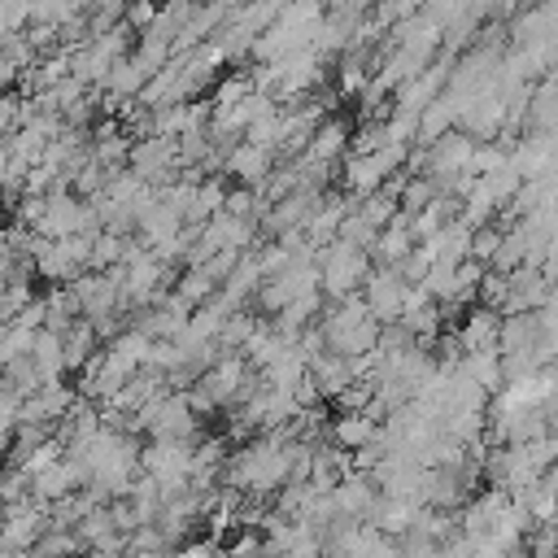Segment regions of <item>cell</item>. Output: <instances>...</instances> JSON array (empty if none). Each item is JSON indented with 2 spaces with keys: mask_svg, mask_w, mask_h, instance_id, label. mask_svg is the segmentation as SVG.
<instances>
[{
  "mask_svg": "<svg viewBox=\"0 0 558 558\" xmlns=\"http://www.w3.org/2000/svg\"><path fill=\"white\" fill-rule=\"evenodd\" d=\"M131 235H113V231H96L92 235V253H87V270H109L122 262Z\"/></svg>",
  "mask_w": 558,
  "mask_h": 558,
  "instance_id": "cell-22",
  "label": "cell"
},
{
  "mask_svg": "<svg viewBox=\"0 0 558 558\" xmlns=\"http://www.w3.org/2000/svg\"><path fill=\"white\" fill-rule=\"evenodd\" d=\"M126 170H135L148 187H161L170 179H179V148L174 135H131V153H126Z\"/></svg>",
  "mask_w": 558,
  "mask_h": 558,
  "instance_id": "cell-3",
  "label": "cell"
},
{
  "mask_svg": "<svg viewBox=\"0 0 558 558\" xmlns=\"http://www.w3.org/2000/svg\"><path fill=\"white\" fill-rule=\"evenodd\" d=\"M78 554H83V545L70 527H44L39 541L31 545V558H78Z\"/></svg>",
  "mask_w": 558,
  "mask_h": 558,
  "instance_id": "cell-21",
  "label": "cell"
},
{
  "mask_svg": "<svg viewBox=\"0 0 558 558\" xmlns=\"http://www.w3.org/2000/svg\"><path fill=\"white\" fill-rule=\"evenodd\" d=\"M74 488H78V475H74V466H70L65 453L57 462H48L44 471L31 475V501H39V506H48V501H57V497H65Z\"/></svg>",
  "mask_w": 558,
  "mask_h": 558,
  "instance_id": "cell-11",
  "label": "cell"
},
{
  "mask_svg": "<svg viewBox=\"0 0 558 558\" xmlns=\"http://www.w3.org/2000/svg\"><path fill=\"white\" fill-rule=\"evenodd\" d=\"M305 375L314 379L318 397H323V401H331V397L353 379V362H349V357H340V353H318V357L310 362V371H305Z\"/></svg>",
  "mask_w": 558,
  "mask_h": 558,
  "instance_id": "cell-16",
  "label": "cell"
},
{
  "mask_svg": "<svg viewBox=\"0 0 558 558\" xmlns=\"http://www.w3.org/2000/svg\"><path fill=\"white\" fill-rule=\"evenodd\" d=\"M192 449H196V440H148V445H140V471L157 480L161 501L187 488Z\"/></svg>",
  "mask_w": 558,
  "mask_h": 558,
  "instance_id": "cell-2",
  "label": "cell"
},
{
  "mask_svg": "<svg viewBox=\"0 0 558 558\" xmlns=\"http://www.w3.org/2000/svg\"><path fill=\"white\" fill-rule=\"evenodd\" d=\"M153 13H157V0H126V9H122V22H126L131 31H135V26L144 31V26L153 22Z\"/></svg>",
  "mask_w": 558,
  "mask_h": 558,
  "instance_id": "cell-30",
  "label": "cell"
},
{
  "mask_svg": "<svg viewBox=\"0 0 558 558\" xmlns=\"http://www.w3.org/2000/svg\"><path fill=\"white\" fill-rule=\"evenodd\" d=\"M240 140H248V144H257V148L275 153V148H279V100H275V109L257 113V118H253V122L240 131Z\"/></svg>",
  "mask_w": 558,
  "mask_h": 558,
  "instance_id": "cell-24",
  "label": "cell"
},
{
  "mask_svg": "<svg viewBox=\"0 0 558 558\" xmlns=\"http://www.w3.org/2000/svg\"><path fill=\"white\" fill-rule=\"evenodd\" d=\"M349 131H353V126H349L344 118H323V122L310 131V140H305V148H301V157L336 166V161L349 153Z\"/></svg>",
  "mask_w": 558,
  "mask_h": 558,
  "instance_id": "cell-9",
  "label": "cell"
},
{
  "mask_svg": "<svg viewBox=\"0 0 558 558\" xmlns=\"http://www.w3.org/2000/svg\"><path fill=\"white\" fill-rule=\"evenodd\" d=\"M375 436H379V423L366 418L362 410H340V414L327 423V440L340 445V449H357V445H366V440H375Z\"/></svg>",
  "mask_w": 558,
  "mask_h": 558,
  "instance_id": "cell-14",
  "label": "cell"
},
{
  "mask_svg": "<svg viewBox=\"0 0 558 558\" xmlns=\"http://www.w3.org/2000/svg\"><path fill=\"white\" fill-rule=\"evenodd\" d=\"M0 148H4V140H0Z\"/></svg>",
  "mask_w": 558,
  "mask_h": 558,
  "instance_id": "cell-39",
  "label": "cell"
},
{
  "mask_svg": "<svg viewBox=\"0 0 558 558\" xmlns=\"http://www.w3.org/2000/svg\"><path fill=\"white\" fill-rule=\"evenodd\" d=\"M227 174H201V183H196V196H192V205H187V218L183 222H192V227H201L209 214H218L222 209V196H227Z\"/></svg>",
  "mask_w": 558,
  "mask_h": 558,
  "instance_id": "cell-18",
  "label": "cell"
},
{
  "mask_svg": "<svg viewBox=\"0 0 558 558\" xmlns=\"http://www.w3.org/2000/svg\"><path fill=\"white\" fill-rule=\"evenodd\" d=\"M44 527H48V514L39 501L22 497L13 506H0V545L4 549H31Z\"/></svg>",
  "mask_w": 558,
  "mask_h": 558,
  "instance_id": "cell-6",
  "label": "cell"
},
{
  "mask_svg": "<svg viewBox=\"0 0 558 558\" xmlns=\"http://www.w3.org/2000/svg\"><path fill=\"white\" fill-rule=\"evenodd\" d=\"M235 262H240V248H218V253L205 262V270H209V279H214V283H222V279L231 275V266H235Z\"/></svg>",
  "mask_w": 558,
  "mask_h": 558,
  "instance_id": "cell-31",
  "label": "cell"
},
{
  "mask_svg": "<svg viewBox=\"0 0 558 558\" xmlns=\"http://www.w3.org/2000/svg\"><path fill=\"white\" fill-rule=\"evenodd\" d=\"M471 135H462L458 126L453 131H445L440 140H432V144H423L418 148V174H427L436 187L445 183V179H453L458 170H466V157H471Z\"/></svg>",
  "mask_w": 558,
  "mask_h": 558,
  "instance_id": "cell-4",
  "label": "cell"
},
{
  "mask_svg": "<svg viewBox=\"0 0 558 558\" xmlns=\"http://www.w3.org/2000/svg\"><path fill=\"white\" fill-rule=\"evenodd\" d=\"M497 310H488V305H475L458 327H453V340H458V349H497Z\"/></svg>",
  "mask_w": 558,
  "mask_h": 558,
  "instance_id": "cell-13",
  "label": "cell"
},
{
  "mask_svg": "<svg viewBox=\"0 0 558 558\" xmlns=\"http://www.w3.org/2000/svg\"><path fill=\"white\" fill-rule=\"evenodd\" d=\"M357 292H362L366 314H371L375 323H397V314H401V296H405V279H401L392 266H371Z\"/></svg>",
  "mask_w": 558,
  "mask_h": 558,
  "instance_id": "cell-5",
  "label": "cell"
},
{
  "mask_svg": "<svg viewBox=\"0 0 558 558\" xmlns=\"http://www.w3.org/2000/svg\"><path fill=\"white\" fill-rule=\"evenodd\" d=\"M122 558H170V554H122Z\"/></svg>",
  "mask_w": 558,
  "mask_h": 558,
  "instance_id": "cell-36",
  "label": "cell"
},
{
  "mask_svg": "<svg viewBox=\"0 0 558 558\" xmlns=\"http://www.w3.org/2000/svg\"><path fill=\"white\" fill-rule=\"evenodd\" d=\"M100 349V340H96V331H92V323L87 318H74L70 323V331L61 336V357H65V375H78L87 362H92V353Z\"/></svg>",
  "mask_w": 558,
  "mask_h": 558,
  "instance_id": "cell-17",
  "label": "cell"
},
{
  "mask_svg": "<svg viewBox=\"0 0 558 558\" xmlns=\"http://www.w3.org/2000/svg\"><path fill=\"white\" fill-rule=\"evenodd\" d=\"M270 166H275V153H266V148H257L248 140H235L227 148V157H222V174L231 183H240V187H262V179L270 174Z\"/></svg>",
  "mask_w": 558,
  "mask_h": 558,
  "instance_id": "cell-7",
  "label": "cell"
},
{
  "mask_svg": "<svg viewBox=\"0 0 558 558\" xmlns=\"http://www.w3.org/2000/svg\"><path fill=\"white\" fill-rule=\"evenodd\" d=\"M475 301H480V305H488V310H501V305H506V275L484 270V275H480V283H475Z\"/></svg>",
  "mask_w": 558,
  "mask_h": 558,
  "instance_id": "cell-29",
  "label": "cell"
},
{
  "mask_svg": "<svg viewBox=\"0 0 558 558\" xmlns=\"http://www.w3.org/2000/svg\"><path fill=\"white\" fill-rule=\"evenodd\" d=\"M31 362L39 371V379H61L65 375V357H61V336L39 327L35 340H31Z\"/></svg>",
  "mask_w": 558,
  "mask_h": 558,
  "instance_id": "cell-19",
  "label": "cell"
},
{
  "mask_svg": "<svg viewBox=\"0 0 558 558\" xmlns=\"http://www.w3.org/2000/svg\"><path fill=\"white\" fill-rule=\"evenodd\" d=\"M375 497H379V488H375V480H371L366 471H344V475L336 480V488H331L336 510L349 514V519H366L371 506H375Z\"/></svg>",
  "mask_w": 558,
  "mask_h": 558,
  "instance_id": "cell-8",
  "label": "cell"
},
{
  "mask_svg": "<svg viewBox=\"0 0 558 558\" xmlns=\"http://www.w3.org/2000/svg\"><path fill=\"white\" fill-rule=\"evenodd\" d=\"M253 323H257V314H248V305H244V310H231V314L222 318V327H218L214 344H218L222 353H235V349L244 344V336L253 331Z\"/></svg>",
  "mask_w": 558,
  "mask_h": 558,
  "instance_id": "cell-23",
  "label": "cell"
},
{
  "mask_svg": "<svg viewBox=\"0 0 558 558\" xmlns=\"http://www.w3.org/2000/svg\"><path fill=\"white\" fill-rule=\"evenodd\" d=\"M314 266H318V292H323L327 301H336V296L357 292L362 279H366V270H371L375 262H371V253L357 248V244L327 240V244L314 253Z\"/></svg>",
  "mask_w": 558,
  "mask_h": 558,
  "instance_id": "cell-1",
  "label": "cell"
},
{
  "mask_svg": "<svg viewBox=\"0 0 558 558\" xmlns=\"http://www.w3.org/2000/svg\"><path fill=\"white\" fill-rule=\"evenodd\" d=\"M70 4H74V9H78V13H83V9H87V4H92V0H70Z\"/></svg>",
  "mask_w": 558,
  "mask_h": 558,
  "instance_id": "cell-37",
  "label": "cell"
},
{
  "mask_svg": "<svg viewBox=\"0 0 558 558\" xmlns=\"http://www.w3.org/2000/svg\"><path fill=\"white\" fill-rule=\"evenodd\" d=\"M523 558H527V554H523Z\"/></svg>",
  "mask_w": 558,
  "mask_h": 558,
  "instance_id": "cell-40",
  "label": "cell"
},
{
  "mask_svg": "<svg viewBox=\"0 0 558 558\" xmlns=\"http://www.w3.org/2000/svg\"><path fill=\"white\" fill-rule=\"evenodd\" d=\"M9 262H13V257H4V253H0V288H4V279H9Z\"/></svg>",
  "mask_w": 558,
  "mask_h": 558,
  "instance_id": "cell-35",
  "label": "cell"
},
{
  "mask_svg": "<svg viewBox=\"0 0 558 558\" xmlns=\"http://www.w3.org/2000/svg\"><path fill=\"white\" fill-rule=\"evenodd\" d=\"M436 192H440V187H436L427 174H405V183H401V192H397V209H401V214H418Z\"/></svg>",
  "mask_w": 558,
  "mask_h": 558,
  "instance_id": "cell-25",
  "label": "cell"
},
{
  "mask_svg": "<svg viewBox=\"0 0 558 558\" xmlns=\"http://www.w3.org/2000/svg\"><path fill=\"white\" fill-rule=\"evenodd\" d=\"M22 497H31V475L13 462H0V506H13Z\"/></svg>",
  "mask_w": 558,
  "mask_h": 558,
  "instance_id": "cell-28",
  "label": "cell"
},
{
  "mask_svg": "<svg viewBox=\"0 0 558 558\" xmlns=\"http://www.w3.org/2000/svg\"><path fill=\"white\" fill-rule=\"evenodd\" d=\"M214 279H209V270L205 266H183L179 275H174V283H170V292L187 305V310H196V305H205L209 296H214Z\"/></svg>",
  "mask_w": 558,
  "mask_h": 558,
  "instance_id": "cell-20",
  "label": "cell"
},
{
  "mask_svg": "<svg viewBox=\"0 0 558 558\" xmlns=\"http://www.w3.org/2000/svg\"><path fill=\"white\" fill-rule=\"evenodd\" d=\"M458 371L471 379V384H480L488 397L506 384V375H501V353L488 344V349H462V357H458Z\"/></svg>",
  "mask_w": 558,
  "mask_h": 558,
  "instance_id": "cell-12",
  "label": "cell"
},
{
  "mask_svg": "<svg viewBox=\"0 0 558 558\" xmlns=\"http://www.w3.org/2000/svg\"><path fill=\"white\" fill-rule=\"evenodd\" d=\"M318 558H331V554H318Z\"/></svg>",
  "mask_w": 558,
  "mask_h": 558,
  "instance_id": "cell-38",
  "label": "cell"
},
{
  "mask_svg": "<svg viewBox=\"0 0 558 558\" xmlns=\"http://www.w3.org/2000/svg\"><path fill=\"white\" fill-rule=\"evenodd\" d=\"M353 209H357V214H362V218H366V222L379 231V227H384V222L397 214V201H392L388 192H379V187H375V192L357 196V201H353Z\"/></svg>",
  "mask_w": 558,
  "mask_h": 558,
  "instance_id": "cell-26",
  "label": "cell"
},
{
  "mask_svg": "<svg viewBox=\"0 0 558 558\" xmlns=\"http://www.w3.org/2000/svg\"><path fill=\"white\" fill-rule=\"evenodd\" d=\"M17 126V96L13 92H0V140Z\"/></svg>",
  "mask_w": 558,
  "mask_h": 558,
  "instance_id": "cell-32",
  "label": "cell"
},
{
  "mask_svg": "<svg viewBox=\"0 0 558 558\" xmlns=\"http://www.w3.org/2000/svg\"><path fill=\"white\" fill-rule=\"evenodd\" d=\"M17 74H22V70L0 57V92H13V87H17Z\"/></svg>",
  "mask_w": 558,
  "mask_h": 558,
  "instance_id": "cell-34",
  "label": "cell"
},
{
  "mask_svg": "<svg viewBox=\"0 0 558 558\" xmlns=\"http://www.w3.org/2000/svg\"><path fill=\"white\" fill-rule=\"evenodd\" d=\"M414 248V235H410V214H392L379 231H375V244H371V262L375 266H392V262H401L405 253Z\"/></svg>",
  "mask_w": 558,
  "mask_h": 558,
  "instance_id": "cell-10",
  "label": "cell"
},
{
  "mask_svg": "<svg viewBox=\"0 0 558 558\" xmlns=\"http://www.w3.org/2000/svg\"><path fill=\"white\" fill-rule=\"evenodd\" d=\"M436 558H471V549H466V541H462V536H453V541L436 545Z\"/></svg>",
  "mask_w": 558,
  "mask_h": 558,
  "instance_id": "cell-33",
  "label": "cell"
},
{
  "mask_svg": "<svg viewBox=\"0 0 558 558\" xmlns=\"http://www.w3.org/2000/svg\"><path fill=\"white\" fill-rule=\"evenodd\" d=\"M414 506L418 501H410V497H375V506H371V514H366V523H375L384 536H405L410 532V519H414Z\"/></svg>",
  "mask_w": 558,
  "mask_h": 558,
  "instance_id": "cell-15",
  "label": "cell"
},
{
  "mask_svg": "<svg viewBox=\"0 0 558 558\" xmlns=\"http://www.w3.org/2000/svg\"><path fill=\"white\" fill-rule=\"evenodd\" d=\"M336 240H344V244H357V248H366L371 253V244H375V227L349 205L344 209V218H340V227H336Z\"/></svg>",
  "mask_w": 558,
  "mask_h": 558,
  "instance_id": "cell-27",
  "label": "cell"
}]
</instances>
